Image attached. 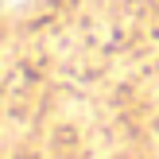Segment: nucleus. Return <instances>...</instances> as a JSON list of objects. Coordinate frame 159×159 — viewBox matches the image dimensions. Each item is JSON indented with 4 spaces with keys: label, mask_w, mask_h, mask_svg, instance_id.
Masks as SVG:
<instances>
[{
    "label": "nucleus",
    "mask_w": 159,
    "mask_h": 159,
    "mask_svg": "<svg viewBox=\"0 0 159 159\" xmlns=\"http://www.w3.org/2000/svg\"><path fill=\"white\" fill-rule=\"evenodd\" d=\"M8 4H23V0H8Z\"/></svg>",
    "instance_id": "1"
}]
</instances>
